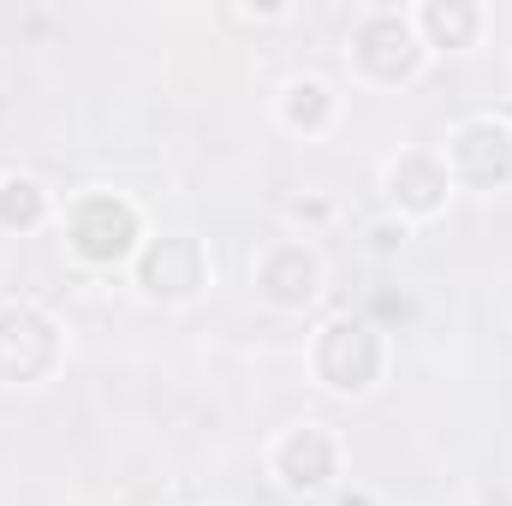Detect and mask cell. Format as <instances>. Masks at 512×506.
<instances>
[{
	"instance_id": "obj_1",
	"label": "cell",
	"mask_w": 512,
	"mask_h": 506,
	"mask_svg": "<svg viewBox=\"0 0 512 506\" xmlns=\"http://www.w3.org/2000/svg\"><path fill=\"white\" fill-rule=\"evenodd\" d=\"M66 239L84 262H120L137 245V209L114 191H90L66 215Z\"/></svg>"
},
{
	"instance_id": "obj_2",
	"label": "cell",
	"mask_w": 512,
	"mask_h": 506,
	"mask_svg": "<svg viewBox=\"0 0 512 506\" xmlns=\"http://www.w3.org/2000/svg\"><path fill=\"white\" fill-rule=\"evenodd\" d=\"M316 376L328 381V387H340V393L376 387V376H382V340H376V328L352 322V316L328 322L322 340H316Z\"/></svg>"
},
{
	"instance_id": "obj_3",
	"label": "cell",
	"mask_w": 512,
	"mask_h": 506,
	"mask_svg": "<svg viewBox=\"0 0 512 506\" xmlns=\"http://www.w3.org/2000/svg\"><path fill=\"white\" fill-rule=\"evenodd\" d=\"M352 60H358L364 78L399 84V78L417 72L423 42H417L411 18H399V12H370V18H358V30H352Z\"/></svg>"
},
{
	"instance_id": "obj_4",
	"label": "cell",
	"mask_w": 512,
	"mask_h": 506,
	"mask_svg": "<svg viewBox=\"0 0 512 506\" xmlns=\"http://www.w3.org/2000/svg\"><path fill=\"white\" fill-rule=\"evenodd\" d=\"M60 358V334L42 310L6 304L0 310V381H42Z\"/></svg>"
},
{
	"instance_id": "obj_5",
	"label": "cell",
	"mask_w": 512,
	"mask_h": 506,
	"mask_svg": "<svg viewBox=\"0 0 512 506\" xmlns=\"http://www.w3.org/2000/svg\"><path fill=\"white\" fill-rule=\"evenodd\" d=\"M453 179L471 191H495L512 179V126L501 120H465L453 131Z\"/></svg>"
},
{
	"instance_id": "obj_6",
	"label": "cell",
	"mask_w": 512,
	"mask_h": 506,
	"mask_svg": "<svg viewBox=\"0 0 512 506\" xmlns=\"http://www.w3.org/2000/svg\"><path fill=\"white\" fill-rule=\"evenodd\" d=\"M137 280H143V292H155V298H191L197 286H203V251H197V239H155L143 262H137Z\"/></svg>"
},
{
	"instance_id": "obj_7",
	"label": "cell",
	"mask_w": 512,
	"mask_h": 506,
	"mask_svg": "<svg viewBox=\"0 0 512 506\" xmlns=\"http://www.w3.org/2000/svg\"><path fill=\"white\" fill-rule=\"evenodd\" d=\"M316 280H322V268H316V256L304 251V245H274V251L256 262V292L268 304H280V310L310 304L316 298Z\"/></svg>"
},
{
	"instance_id": "obj_8",
	"label": "cell",
	"mask_w": 512,
	"mask_h": 506,
	"mask_svg": "<svg viewBox=\"0 0 512 506\" xmlns=\"http://www.w3.org/2000/svg\"><path fill=\"white\" fill-rule=\"evenodd\" d=\"M387 191H393L399 209L435 215V209L447 203V191H453V173H447V161H435V155H399V161L387 167Z\"/></svg>"
},
{
	"instance_id": "obj_9",
	"label": "cell",
	"mask_w": 512,
	"mask_h": 506,
	"mask_svg": "<svg viewBox=\"0 0 512 506\" xmlns=\"http://www.w3.org/2000/svg\"><path fill=\"white\" fill-rule=\"evenodd\" d=\"M274 465H280L286 489H322V483L334 477V465H340V447H334L328 429H298V435L280 441Z\"/></svg>"
},
{
	"instance_id": "obj_10",
	"label": "cell",
	"mask_w": 512,
	"mask_h": 506,
	"mask_svg": "<svg viewBox=\"0 0 512 506\" xmlns=\"http://www.w3.org/2000/svg\"><path fill=\"white\" fill-rule=\"evenodd\" d=\"M477 24H483L477 6H459V0H453V6H423V30H429L441 48H465V42L477 36Z\"/></svg>"
},
{
	"instance_id": "obj_11",
	"label": "cell",
	"mask_w": 512,
	"mask_h": 506,
	"mask_svg": "<svg viewBox=\"0 0 512 506\" xmlns=\"http://www.w3.org/2000/svg\"><path fill=\"white\" fill-rule=\"evenodd\" d=\"M48 209L36 179H0V227H36Z\"/></svg>"
},
{
	"instance_id": "obj_12",
	"label": "cell",
	"mask_w": 512,
	"mask_h": 506,
	"mask_svg": "<svg viewBox=\"0 0 512 506\" xmlns=\"http://www.w3.org/2000/svg\"><path fill=\"white\" fill-rule=\"evenodd\" d=\"M328 114H334V96L316 84V78H298V84H286V126H328Z\"/></svg>"
}]
</instances>
